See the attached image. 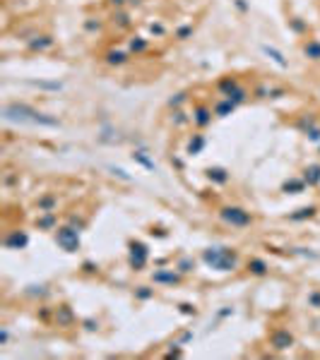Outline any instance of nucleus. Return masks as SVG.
Returning a JSON list of instances; mask_svg holds the SVG:
<instances>
[{"label": "nucleus", "mask_w": 320, "mask_h": 360, "mask_svg": "<svg viewBox=\"0 0 320 360\" xmlns=\"http://www.w3.org/2000/svg\"><path fill=\"white\" fill-rule=\"evenodd\" d=\"M203 262L217 272H236L238 269V252L229 245H214L203 250Z\"/></svg>", "instance_id": "1"}, {"label": "nucleus", "mask_w": 320, "mask_h": 360, "mask_svg": "<svg viewBox=\"0 0 320 360\" xmlns=\"http://www.w3.org/2000/svg\"><path fill=\"white\" fill-rule=\"evenodd\" d=\"M39 111L29 104H20V101H10L2 106V118L7 123H36Z\"/></svg>", "instance_id": "2"}, {"label": "nucleus", "mask_w": 320, "mask_h": 360, "mask_svg": "<svg viewBox=\"0 0 320 360\" xmlns=\"http://www.w3.org/2000/svg\"><path fill=\"white\" fill-rule=\"evenodd\" d=\"M219 219L227 223V226H231V228H248V226L253 223L251 212H246L243 207H236V204L222 207V209H219Z\"/></svg>", "instance_id": "3"}, {"label": "nucleus", "mask_w": 320, "mask_h": 360, "mask_svg": "<svg viewBox=\"0 0 320 360\" xmlns=\"http://www.w3.org/2000/svg\"><path fill=\"white\" fill-rule=\"evenodd\" d=\"M217 89H219V94H222L224 99L233 101L236 106H238V104H246V101H248V89H246L243 84L238 82V80H233V77H224V80H219Z\"/></svg>", "instance_id": "4"}, {"label": "nucleus", "mask_w": 320, "mask_h": 360, "mask_svg": "<svg viewBox=\"0 0 320 360\" xmlns=\"http://www.w3.org/2000/svg\"><path fill=\"white\" fill-rule=\"evenodd\" d=\"M53 238H56V245L60 250H65V252H77L80 250V231L72 228L70 223L58 226L56 233H53Z\"/></svg>", "instance_id": "5"}, {"label": "nucleus", "mask_w": 320, "mask_h": 360, "mask_svg": "<svg viewBox=\"0 0 320 360\" xmlns=\"http://www.w3.org/2000/svg\"><path fill=\"white\" fill-rule=\"evenodd\" d=\"M147 262H149V248L145 243H140V240H133L130 243V252H128V264L135 272H140V269L147 267Z\"/></svg>", "instance_id": "6"}, {"label": "nucleus", "mask_w": 320, "mask_h": 360, "mask_svg": "<svg viewBox=\"0 0 320 360\" xmlns=\"http://www.w3.org/2000/svg\"><path fill=\"white\" fill-rule=\"evenodd\" d=\"M294 343H296V339H294V334L289 329H274L270 334V346L277 348V351H287Z\"/></svg>", "instance_id": "7"}, {"label": "nucleus", "mask_w": 320, "mask_h": 360, "mask_svg": "<svg viewBox=\"0 0 320 360\" xmlns=\"http://www.w3.org/2000/svg\"><path fill=\"white\" fill-rule=\"evenodd\" d=\"M183 281V274L178 269H157L152 272V283H161V286H176Z\"/></svg>", "instance_id": "8"}, {"label": "nucleus", "mask_w": 320, "mask_h": 360, "mask_svg": "<svg viewBox=\"0 0 320 360\" xmlns=\"http://www.w3.org/2000/svg\"><path fill=\"white\" fill-rule=\"evenodd\" d=\"M190 118H193V125L195 127H200L205 130L207 125H212V118H214V113L209 106H205V104H198V106H193V113H190Z\"/></svg>", "instance_id": "9"}, {"label": "nucleus", "mask_w": 320, "mask_h": 360, "mask_svg": "<svg viewBox=\"0 0 320 360\" xmlns=\"http://www.w3.org/2000/svg\"><path fill=\"white\" fill-rule=\"evenodd\" d=\"M2 245L7 250H24L29 245V235H27L24 231H10V233L5 235Z\"/></svg>", "instance_id": "10"}, {"label": "nucleus", "mask_w": 320, "mask_h": 360, "mask_svg": "<svg viewBox=\"0 0 320 360\" xmlns=\"http://www.w3.org/2000/svg\"><path fill=\"white\" fill-rule=\"evenodd\" d=\"M53 46V36L51 34H36L34 39L27 41V48H29L31 53H44V51H48Z\"/></svg>", "instance_id": "11"}, {"label": "nucleus", "mask_w": 320, "mask_h": 360, "mask_svg": "<svg viewBox=\"0 0 320 360\" xmlns=\"http://www.w3.org/2000/svg\"><path fill=\"white\" fill-rule=\"evenodd\" d=\"M53 317H56L58 327H72V324L77 322V317H75V312H72L70 305H58V307L53 310Z\"/></svg>", "instance_id": "12"}, {"label": "nucleus", "mask_w": 320, "mask_h": 360, "mask_svg": "<svg viewBox=\"0 0 320 360\" xmlns=\"http://www.w3.org/2000/svg\"><path fill=\"white\" fill-rule=\"evenodd\" d=\"M205 178H207L209 183H214V185H227L231 175H229V170H227V168L209 166V168H205Z\"/></svg>", "instance_id": "13"}, {"label": "nucleus", "mask_w": 320, "mask_h": 360, "mask_svg": "<svg viewBox=\"0 0 320 360\" xmlns=\"http://www.w3.org/2000/svg\"><path fill=\"white\" fill-rule=\"evenodd\" d=\"M260 51H262V53H265L267 58H270L272 63H277V65H279L282 70H287V67H289V60L284 58V53H282L279 48H274V46H267V43H262Z\"/></svg>", "instance_id": "14"}, {"label": "nucleus", "mask_w": 320, "mask_h": 360, "mask_svg": "<svg viewBox=\"0 0 320 360\" xmlns=\"http://www.w3.org/2000/svg\"><path fill=\"white\" fill-rule=\"evenodd\" d=\"M36 228H39V231H56V228H58V214H56V212L39 214V219H36Z\"/></svg>", "instance_id": "15"}, {"label": "nucleus", "mask_w": 320, "mask_h": 360, "mask_svg": "<svg viewBox=\"0 0 320 360\" xmlns=\"http://www.w3.org/2000/svg\"><path fill=\"white\" fill-rule=\"evenodd\" d=\"M36 209H39V214H46V212H56L58 209V197L56 194H41L39 199H36Z\"/></svg>", "instance_id": "16"}, {"label": "nucleus", "mask_w": 320, "mask_h": 360, "mask_svg": "<svg viewBox=\"0 0 320 360\" xmlns=\"http://www.w3.org/2000/svg\"><path fill=\"white\" fill-rule=\"evenodd\" d=\"M106 65H111V67H120V65H125L128 60H130V53H125V51H116V48H111V51H106Z\"/></svg>", "instance_id": "17"}, {"label": "nucleus", "mask_w": 320, "mask_h": 360, "mask_svg": "<svg viewBox=\"0 0 320 360\" xmlns=\"http://www.w3.org/2000/svg\"><path fill=\"white\" fill-rule=\"evenodd\" d=\"M233 111H236V104H233V101H229V99H224V96H222V99H219V101L212 106V113H214L217 118H229Z\"/></svg>", "instance_id": "18"}, {"label": "nucleus", "mask_w": 320, "mask_h": 360, "mask_svg": "<svg viewBox=\"0 0 320 360\" xmlns=\"http://www.w3.org/2000/svg\"><path fill=\"white\" fill-rule=\"evenodd\" d=\"M301 178L306 180L308 188L320 185V164H308V166L303 168V175H301Z\"/></svg>", "instance_id": "19"}, {"label": "nucleus", "mask_w": 320, "mask_h": 360, "mask_svg": "<svg viewBox=\"0 0 320 360\" xmlns=\"http://www.w3.org/2000/svg\"><path fill=\"white\" fill-rule=\"evenodd\" d=\"M253 94H255L258 99H279V96H284V89L270 86V84H260V86H255Z\"/></svg>", "instance_id": "20"}, {"label": "nucleus", "mask_w": 320, "mask_h": 360, "mask_svg": "<svg viewBox=\"0 0 320 360\" xmlns=\"http://www.w3.org/2000/svg\"><path fill=\"white\" fill-rule=\"evenodd\" d=\"M147 48H149V41H147L145 36H133V39H128V53H130V56H140V53H145Z\"/></svg>", "instance_id": "21"}, {"label": "nucleus", "mask_w": 320, "mask_h": 360, "mask_svg": "<svg viewBox=\"0 0 320 360\" xmlns=\"http://www.w3.org/2000/svg\"><path fill=\"white\" fill-rule=\"evenodd\" d=\"M205 144H207L205 135H200V132H198V135H193L190 142H188V147H185V154H188V156H198V154H203Z\"/></svg>", "instance_id": "22"}, {"label": "nucleus", "mask_w": 320, "mask_h": 360, "mask_svg": "<svg viewBox=\"0 0 320 360\" xmlns=\"http://www.w3.org/2000/svg\"><path fill=\"white\" fill-rule=\"evenodd\" d=\"M248 272L253 274V276H265V274H270V267H267V262L260 259V257H251L248 259Z\"/></svg>", "instance_id": "23"}, {"label": "nucleus", "mask_w": 320, "mask_h": 360, "mask_svg": "<svg viewBox=\"0 0 320 360\" xmlns=\"http://www.w3.org/2000/svg\"><path fill=\"white\" fill-rule=\"evenodd\" d=\"M308 185H306V180L303 178H289V180H284V185H282V192L287 194H298L303 192Z\"/></svg>", "instance_id": "24"}, {"label": "nucleus", "mask_w": 320, "mask_h": 360, "mask_svg": "<svg viewBox=\"0 0 320 360\" xmlns=\"http://www.w3.org/2000/svg\"><path fill=\"white\" fill-rule=\"evenodd\" d=\"M316 214H318V207L311 204V207H301V209H296V212L289 214L287 219H289V221H306V219H313Z\"/></svg>", "instance_id": "25"}, {"label": "nucleus", "mask_w": 320, "mask_h": 360, "mask_svg": "<svg viewBox=\"0 0 320 360\" xmlns=\"http://www.w3.org/2000/svg\"><path fill=\"white\" fill-rule=\"evenodd\" d=\"M303 56L308 58V60L320 63V41L318 39H308V41L303 43Z\"/></svg>", "instance_id": "26"}, {"label": "nucleus", "mask_w": 320, "mask_h": 360, "mask_svg": "<svg viewBox=\"0 0 320 360\" xmlns=\"http://www.w3.org/2000/svg\"><path fill=\"white\" fill-rule=\"evenodd\" d=\"M111 22L116 24L118 29H128L130 24H133V20H130V15L120 7V10H114V15H111Z\"/></svg>", "instance_id": "27"}, {"label": "nucleus", "mask_w": 320, "mask_h": 360, "mask_svg": "<svg viewBox=\"0 0 320 360\" xmlns=\"http://www.w3.org/2000/svg\"><path fill=\"white\" fill-rule=\"evenodd\" d=\"M24 296H29V298H46L48 296V286H44V283H31L24 288Z\"/></svg>", "instance_id": "28"}, {"label": "nucleus", "mask_w": 320, "mask_h": 360, "mask_svg": "<svg viewBox=\"0 0 320 360\" xmlns=\"http://www.w3.org/2000/svg\"><path fill=\"white\" fill-rule=\"evenodd\" d=\"M133 161H137V164H140V166H145L147 170H157L154 161H149V156H147L145 149H135V151H133Z\"/></svg>", "instance_id": "29"}, {"label": "nucleus", "mask_w": 320, "mask_h": 360, "mask_svg": "<svg viewBox=\"0 0 320 360\" xmlns=\"http://www.w3.org/2000/svg\"><path fill=\"white\" fill-rule=\"evenodd\" d=\"M176 269H178L181 274H190V272H195V259H193V257H181V259L176 262Z\"/></svg>", "instance_id": "30"}, {"label": "nucleus", "mask_w": 320, "mask_h": 360, "mask_svg": "<svg viewBox=\"0 0 320 360\" xmlns=\"http://www.w3.org/2000/svg\"><path fill=\"white\" fill-rule=\"evenodd\" d=\"M313 125H318V120H316V115H311V113H306V115H303V118H301V120L296 123V127H298V130H301L303 135H306V132H308V130H311Z\"/></svg>", "instance_id": "31"}, {"label": "nucleus", "mask_w": 320, "mask_h": 360, "mask_svg": "<svg viewBox=\"0 0 320 360\" xmlns=\"http://www.w3.org/2000/svg\"><path fill=\"white\" fill-rule=\"evenodd\" d=\"M152 298H154V288H149V286H137V288H135V300L147 303V300H152Z\"/></svg>", "instance_id": "32"}, {"label": "nucleus", "mask_w": 320, "mask_h": 360, "mask_svg": "<svg viewBox=\"0 0 320 360\" xmlns=\"http://www.w3.org/2000/svg\"><path fill=\"white\" fill-rule=\"evenodd\" d=\"M171 123H174V127H183L185 123H193V118L188 113H183L181 108H176L174 115H171Z\"/></svg>", "instance_id": "33"}, {"label": "nucleus", "mask_w": 320, "mask_h": 360, "mask_svg": "<svg viewBox=\"0 0 320 360\" xmlns=\"http://www.w3.org/2000/svg\"><path fill=\"white\" fill-rule=\"evenodd\" d=\"M193 34H195V27H193V24H181V27L174 31V36L178 41H185V39H190Z\"/></svg>", "instance_id": "34"}, {"label": "nucleus", "mask_w": 320, "mask_h": 360, "mask_svg": "<svg viewBox=\"0 0 320 360\" xmlns=\"http://www.w3.org/2000/svg\"><path fill=\"white\" fill-rule=\"evenodd\" d=\"M183 104H188V91H178V94H174L171 99H169V108H181Z\"/></svg>", "instance_id": "35"}, {"label": "nucleus", "mask_w": 320, "mask_h": 360, "mask_svg": "<svg viewBox=\"0 0 320 360\" xmlns=\"http://www.w3.org/2000/svg\"><path fill=\"white\" fill-rule=\"evenodd\" d=\"M29 84L36 86V89H46V91H60V89H63L60 82H41V80H39V82H29Z\"/></svg>", "instance_id": "36"}, {"label": "nucleus", "mask_w": 320, "mask_h": 360, "mask_svg": "<svg viewBox=\"0 0 320 360\" xmlns=\"http://www.w3.org/2000/svg\"><path fill=\"white\" fill-rule=\"evenodd\" d=\"M109 170H111V173H114V175H116V178H120V180H123V183H133V175H128V173H125V170H123V168H118V166H111V168H109Z\"/></svg>", "instance_id": "37"}, {"label": "nucleus", "mask_w": 320, "mask_h": 360, "mask_svg": "<svg viewBox=\"0 0 320 360\" xmlns=\"http://www.w3.org/2000/svg\"><path fill=\"white\" fill-rule=\"evenodd\" d=\"M149 34H152V36H164V34H166V27H164L161 22H152V24H149Z\"/></svg>", "instance_id": "38"}, {"label": "nucleus", "mask_w": 320, "mask_h": 360, "mask_svg": "<svg viewBox=\"0 0 320 360\" xmlns=\"http://www.w3.org/2000/svg\"><path fill=\"white\" fill-rule=\"evenodd\" d=\"M306 139H308V142H313V144H318V142H320V125H313V127L306 132Z\"/></svg>", "instance_id": "39"}, {"label": "nucleus", "mask_w": 320, "mask_h": 360, "mask_svg": "<svg viewBox=\"0 0 320 360\" xmlns=\"http://www.w3.org/2000/svg\"><path fill=\"white\" fill-rule=\"evenodd\" d=\"M183 356V348H181V343L176 341V343H171V348L166 351V358H181Z\"/></svg>", "instance_id": "40"}, {"label": "nucleus", "mask_w": 320, "mask_h": 360, "mask_svg": "<svg viewBox=\"0 0 320 360\" xmlns=\"http://www.w3.org/2000/svg\"><path fill=\"white\" fill-rule=\"evenodd\" d=\"M68 223H70L72 228H77V231H85V226H87V221H85V219H80V216H70Z\"/></svg>", "instance_id": "41"}, {"label": "nucleus", "mask_w": 320, "mask_h": 360, "mask_svg": "<svg viewBox=\"0 0 320 360\" xmlns=\"http://www.w3.org/2000/svg\"><path fill=\"white\" fill-rule=\"evenodd\" d=\"M85 29H87V31H91V34H94V31H101V22H99V20L94 22V17H89L87 22H85Z\"/></svg>", "instance_id": "42"}, {"label": "nucleus", "mask_w": 320, "mask_h": 360, "mask_svg": "<svg viewBox=\"0 0 320 360\" xmlns=\"http://www.w3.org/2000/svg\"><path fill=\"white\" fill-rule=\"evenodd\" d=\"M308 305L320 310V291H311V293H308Z\"/></svg>", "instance_id": "43"}, {"label": "nucleus", "mask_w": 320, "mask_h": 360, "mask_svg": "<svg viewBox=\"0 0 320 360\" xmlns=\"http://www.w3.org/2000/svg\"><path fill=\"white\" fill-rule=\"evenodd\" d=\"M178 310H181L183 315H193V317L198 315V310H195V305H190V303H181V305H178Z\"/></svg>", "instance_id": "44"}, {"label": "nucleus", "mask_w": 320, "mask_h": 360, "mask_svg": "<svg viewBox=\"0 0 320 360\" xmlns=\"http://www.w3.org/2000/svg\"><path fill=\"white\" fill-rule=\"evenodd\" d=\"M289 24H291V29H294V31H298V34H301V31H306V24H303L301 20H289Z\"/></svg>", "instance_id": "45"}, {"label": "nucleus", "mask_w": 320, "mask_h": 360, "mask_svg": "<svg viewBox=\"0 0 320 360\" xmlns=\"http://www.w3.org/2000/svg\"><path fill=\"white\" fill-rule=\"evenodd\" d=\"M82 324H85L87 332H96V329H99V322H96V319H85Z\"/></svg>", "instance_id": "46"}, {"label": "nucleus", "mask_w": 320, "mask_h": 360, "mask_svg": "<svg viewBox=\"0 0 320 360\" xmlns=\"http://www.w3.org/2000/svg\"><path fill=\"white\" fill-rule=\"evenodd\" d=\"M114 10H120V7H128V0H106Z\"/></svg>", "instance_id": "47"}, {"label": "nucleus", "mask_w": 320, "mask_h": 360, "mask_svg": "<svg viewBox=\"0 0 320 360\" xmlns=\"http://www.w3.org/2000/svg\"><path fill=\"white\" fill-rule=\"evenodd\" d=\"M39 319H41V322H48V319H51V310H48V307H41V310H39Z\"/></svg>", "instance_id": "48"}, {"label": "nucleus", "mask_w": 320, "mask_h": 360, "mask_svg": "<svg viewBox=\"0 0 320 360\" xmlns=\"http://www.w3.org/2000/svg\"><path fill=\"white\" fill-rule=\"evenodd\" d=\"M7 341H10V332L2 327V329H0V346H7Z\"/></svg>", "instance_id": "49"}, {"label": "nucleus", "mask_w": 320, "mask_h": 360, "mask_svg": "<svg viewBox=\"0 0 320 360\" xmlns=\"http://www.w3.org/2000/svg\"><path fill=\"white\" fill-rule=\"evenodd\" d=\"M233 5H236L238 12H248V2L246 0H233Z\"/></svg>", "instance_id": "50"}, {"label": "nucleus", "mask_w": 320, "mask_h": 360, "mask_svg": "<svg viewBox=\"0 0 320 360\" xmlns=\"http://www.w3.org/2000/svg\"><path fill=\"white\" fill-rule=\"evenodd\" d=\"M82 269H85V274H94V272H96V264H94V262H85V264H82Z\"/></svg>", "instance_id": "51"}, {"label": "nucleus", "mask_w": 320, "mask_h": 360, "mask_svg": "<svg viewBox=\"0 0 320 360\" xmlns=\"http://www.w3.org/2000/svg\"><path fill=\"white\" fill-rule=\"evenodd\" d=\"M190 339H193V332H183V334H181V339H178V343L183 346V343H188Z\"/></svg>", "instance_id": "52"}, {"label": "nucleus", "mask_w": 320, "mask_h": 360, "mask_svg": "<svg viewBox=\"0 0 320 360\" xmlns=\"http://www.w3.org/2000/svg\"><path fill=\"white\" fill-rule=\"evenodd\" d=\"M231 312H233L231 307H224V310H219V319H224V317H229Z\"/></svg>", "instance_id": "53"}, {"label": "nucleus", "mask_w": 320, "mask_h": 360, "mask_svg": "<svg viewBox=\"0 0 320 360\" xmlns=\"http://www.w3.org/2000/svg\"><path fill=\"white\" fill-rule=\"evenodd\" d=\"M15 180H17V175H12V173H10V175H5V185H7V188H10Z\"/></svg>", "instance_id": "54"}, {"label": "nucleus", "mask_w": 320, "mask_h": 360, "mask_svg": "<svg viewBox=\"0 0 320 360\" xmlns=\"http://www.w3.org/2000/svg\"><path fill=\"white\" fill-rule=\"evenodd\" d=\"M145 0H128V7H140Z\"/></svg>", "instance_id": "55"}, {"label": "nucleus", "mask_w": 320, "mask_h": 360, "mask_svg": "<svg viewBox=\"0 0 320 360\" xmlns=\"http://www.w3.org/2000/svg\"><path fill=\"white\" fill-rule=\"evenodd\" d=\"M171 164H174L176 168H183V161H181V159H171Z\"/></svg>", "instance_id": "56"}]
</instances>
